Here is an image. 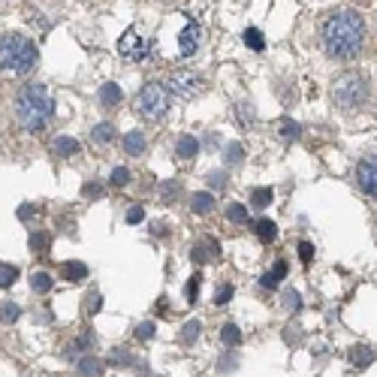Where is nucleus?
<instances>
[{"mask_svg": "<svg viewBox=\"0 0 377 377\" xmlns=\"http://www.w3.org/2000/svg\"><path fill=\"white\" fill-rule=\"evenodd\" d=\"M221 257V245L214 242V239H202V242H197L190 247V260L193 263H211V260H218Z\"/></svg>", "mask_w": 377, "mask_h": 377, "instance_id": "obj_10", "label": "nucleus"}, {"mask_svg": "<svg viewBox=\"0 0 377 377\" xmlns=\"http://www.w3.org/2000/svg\"><path fill=\"white\" fill-rule=\"evenodd\" d=\"M245 42H247V46H251L254 51H260V49L266 46V39H263V34H260L257 27H247V30H245Z\"/></svg>", "mask_w": 377, "mask_h": 377, "instance_id": "obj_29", "label": "nucleus"}, {"mask_svg": "<svg viewBox=\"0 0 377 377\" xmlns=\"http://www.w3.org/2000/svg\"><path fill=\"white\" fill-rule=\"evenodd\" d=\"M121 145H124V151L130 157H139V154H145V136L139 133V130H133V133H127L124 139H121Z\"/></svg>", "mask_w": 377, "mask_h": 377, "instance_id": "obj_13", "label": "nucleus"}, {"mask_svg": "<svg viewBox=\"0 0 377 377\" xmlns=\"http://www.w3.org/2000/svg\"><path fill=\"white\" fill-rule=\"evenodd\" d=\"M75 371H79V377H100L103 374V359L94 357V353H85V357L75 359Z\"/></svg>", "mask_w": 377, "mask_h": 377, "instance_id": "obj_11", "label": "nucleus"}, {"mask_svg": "<svg viewBox=\"0 0 377 377\" xmlns=\"http://www.w3.org/2000/svg\"><path fill=\"white\" fill-rule=\"evenodd\" d=\"M281 136L287 139V142L299 139V124H296V121H284V124H281Z\"/></svg>", "mask_w": 377, "mask_h": 377, "instance_id": "obj_40", "label": "nucleus"}, {"mask_svg": "<svg viewBox=\"0 0 377 377\" xmlns=\"http://www.w3.org/2000/svg\"><path fill=\"white\" fill-rule=\"evenodd\" d=\"M13 112H16V121L27 133H42L51 124V115H55V100H51L49 88H42V85H25L16 94Z\"/></svg>", "mask_w": 377, "mask_h": 377, "instance_id": "obj_2", "label": "nucleus"}, {"mask_svg": "<svg viewBox=\"0 0 377 377\" xmlns=\"http://www.w3.org/2000/svg\"><path fill=\"white\" fill-rule=\"evenodd\" d=\"M136 338L139 341H151V338H154V323H151V320L139 323V326H136Z\"/></svg>", "mask_w": 377, "mask_h": 377, "instance_id": "obj_36", "label": "nucleus"}, {"mask_svg": "<svg viewBox=\"0 0 377 377\" xmlns=\"http://www.w3.org/2000/svg\"><path fill=\"white\" fill-rule=\"evenodd\" d=\"M82 305H85V314H97V311H100V305H103V299H100V293H94V290H91V293L88 296H85V302H82Z\"/></svg>", "mask_w": 377, "mask_h": 377, "instance_id": "obj_30", "label": "nucleus"}, {"mask_svg": "<svg viewBox=\"0 0 377 377\" xmlns=\"http://www.w3.org/2000/svg\"><path fill=\"white\" fill-rule=\"evenodd\" d=\"M91 142L94 145H112L115 142V127L112 124H97L91 130Z\"/></svg>", "mask_w": 377, "mask_h": 377, "instance_id": "obj_16", "label": "nucleus"}, {"mask_svg": "<svg viewBox=\"0 0 377 377\" xmlns=\"http://www.w3.org/2000/svg\"><path fill=\"white\" fill-rule=\"evenodd\" d=\"M233 365H235V359H233V357H226V359H223V365H221V371H230Z\"/></svg>", "mask_w": 377, "mask_h": 377, "instance_id": "obj_46", "label": "nucleus"}, {"mask_svg": "<svg viewBox=\"0 0 377 377\" xmlns=\"http://www.w3.org/2000/svg\"><path fill=\"white\" fill-rule=\"evenodd\" d=\"M18 218H21V221H30V218H34V209H30V206H21V209H18Z\"/></svg>", "mask_w": 377, "mask_h": 377, "instance_id": "obj_45", "label": "nucleus"}, {"mask_svg": "<svg viewBox=\"0 0 377 377\" xmlns=\"http://www.w3.org/2000/svg\"><path fill=\"white\" fill-rule=\"evenodd\" d=\"M166 91L175 94V97H185V100H190V97H199L202 91H206V82L199 79V75H193L187 70H178L169 75L166 82Z\"/></svg>", "mask_w": 377, "mask_h": 377, "instance_id": "obj_6", "label": "nucleus"}, {"mask_svg": "<svg viewBox=\"0 0 377 377\" xmlns=\"http://www.w3.org/2000/svg\"><path fill=\"white\" fill-rule=\"evenodd\" d=\"M112 187H124L127 185V181H130V169H127V166H118L115 172H112Z\"/></svg>", "mask_w": 377, "mask_h": 377, "instance_id": "obj_34", "label": "nucleus"}, {"mask_svg": "<svg viewBox=\"0 0 377 377\" xmlns=\"http://www.w3.org/2000/svg\"><path fill=\"white\" fill-rule=\"evenodd\" d=\"M350 362L357 365V369H359V365L365 369V365L374 362V350H371V347H353V350H350Z\"/></svg>", "mask_w": 377, "mask_h": 377, "instance_id": "obj_21", "label": "nucleus"}, {"mask_svg": "<svg viewBox=\"0 0 377 377\" xmlns=\"http://www.w3.org/2000/svg\"><path fill=\"white\" fill-rule=\"evenodd\" d=\"M18 278V268L16 266H0V287H13Z\"/></svg>", "mask_w": 377, "mask_h": 377, "instance_id": "obj_32", "label": "nucleus"}, {"mask_svg": "<svg viewBox=\"0 0 377 377\" xmlns=\"http://www.w3.org/2000/svg\"><path fill=\"white\" fill-rule=\"evenodd\" d=\"M49 245H51V235L49 233H34V235H30V251H34V254L49 251Z\"/></svg>", "mask_w": 377, "mask_h": 377, "instance_id": "obj_27", "label": "nucleus"}, {"mask_svg": "<svg viewBox=\"0 0 377 377\" xmlns=\"http://www.w3.org/2000/svg\"><path fill=\"white\" fill-rule=\"evenodd\" d=\"M118 51H121V58H127V61H145L151 55V42L139 37L136 27H130V30H124L121 39H118Z\"/></svg>", "mask_w": 377, "mask_h": 377, "instance_id": "obj_7", "label": "nucleus"}, {"mask_svg": "<svg viewBox=\"0 0 377 377\" xmlns=\"http://www.w3.org/2000/svg\"><path fill=\"white\" fill-rule=\"evenodd\" d=\"M284 275H287V263H284V260H278V263H275V266L268 268V272L260 278V284H263L266 290H275L278 284L284 281Z\"/></svg>", "mask_w": 377, "mask_h": 377, "instance_id": "obj_12", "label": "nucleus"}, {"mask_svg": "<svg viewBox=\"0 0 377 377\" xmlns=\"http://www.w3.org/2000/svg\"><path fill=\"white\" fill-rule=\"evenodd\" d=\"M199 39H202V27L197 25V21H187L185 30H181V37H178V51H181V58H190L193 51L199 49Z\"/></svg>", "mask_w": 377, "mask_h": 377, "instance_id": "obj_9", "label": "nucleus"}, {"mask_svg": "<svg viewBox=\"0 0 377 377\" xmlns=\"http://www.w3.org/2000/svg\"><path fill=\"white\" fill-rule=\"evenodd\" d=\"M82 197L85 199H94V197H103V185L100 181H88V185L82 187Z\"/></svg>", "mask_w": 377, "mask_h": 377, "instance_id": "obj_39", "label": "nucleus"}, {"mask_svg": "<svg viewBox=\"0 0 377 377\" xmlns=\"http://www.w3.org/2000/svg\"><path fill=\"white\" fill-rule=\"evenodd\" d=\"M51 151H55L58 157H73V154H79V142L70 139V136H58L55 145H51Z\"/></svg>", "mask_w": 377, "mask_h": 377, "instance_id": "obj_17", "label": "nucleus"}, {"mask_svg": "<svg viewBox=\"0 0 377 377\" xmlns=\"http://www.w3.org/2000/svg\"><path fill=\"white\" fill-rule=\"evenodd\" d=\"M284 305H287V311H299V293L296 290H287L284 293Z\"/></svg>", "mask_w": 377, "mask_h": 377, "instance_id": "obj_41", "label": "nucleus"}, {"mask_svg": "<svg viewBox=\"0 0 377 377\" xmlns=\"http://www.w3.org/2000/svg\"><path fill=\"white\" fill-rule=\"evenodd\" d=\"M51 284H55V281H51L49 272H34V275H30V287H34L37 293H49Z\"/></svg>", "mask_w": 377, "mask_h": 377, "instance_id": "obj_22", "label": "nucleus"}, {"mask_svg": "<svg viewBox=\"0 0 377 377\" xmlns=\"http://www.w3.org/2000/svg\"><path fill=\"white\" fill-rule=\"evenodd\" d=\"M133 109H136V115L148 118V121H160V118L169 112V91H166V85H160V82L142 85V91H139L136 100H133Z\"/></svg>", "mask_w": 377, "mask_h": 377, "instance_id": "obj_5", "label": "nucleus"}, {"mask_svg": "<svg viewBox=\"0 0 377 377\" xmlns=\"http://www.w3.org/2000/svg\"><path fill=\"white\" fill-rule=\"evenodd\" d=\"M254 230H257V239H260V242H275V239H278V226H275V221L260 218V221L254 223Z\"/></svg>", "mask_w": 377, "mask_h": 377, "instance_id": "obj_19", "label": "nucleus"}, {"mask_svg": "<svg viewBox=\"0 0 377 377\" xmlns=\"http://www.w3.org/2000/svg\"><path fill=\"white\" fill-rule=\"evenodd\" d=\"M221 338H223L226 347H235V344L242 341V332H239V326H235V323H226V326L221 329Z\"/></svg>", "mask_w": 377, "mask_h": 377, "instance_id": "obj_23", "label": "nucleus"}, {"mask_svg": "<svg viewBox=\"0 0 377 377\" xmlns=\"http://www.w3.org/2000/svg\"><path fill=\"white\" fill-rule=\"evenodd\" d=\"M178 193H181V185L178 181H169V185H163V193H160V197H163V202H175Z\"/></svg>", "mask_w": 377, "mask_h": 377, "instance_id": "obj_38", "label": "nucleus"}, {"mask_svg": "<svg viewBox=\"0 0 377 377\" xmlns=\"http://www.w3.org/2000/svg\"><path fill=\"white\" fill-rule=\"evenodd\" d=\"M226 218H230L233 223H247L251 221V214H247V209L242 206V202H233V206L226 209Z\"/></svg>", "mask_w": 377, "mask_h": 377, "instance_id": "obj_25", "label": "nucleus"}, {"mask_svg": "<svg viewBox=\"0 0 377 377\" xmlns=\"http://www.w3.org/2000/svg\"><path fill=\"white\" fill-rule=\"evenodd\" d=\"M190 209L197 211V214H202V218H206V214H211L214 211V197L211 193H193V199H190Z\"/></svg>", "mask_w": 377, "mask_h": 377, "instance_id": "obj_14", "label": "nucleus"}, {"mask_svg": "<svg viewBox=\"0 0 377 377\" xmlns=\"http://www.w3.org/2000/svg\"><path fill=\"white\" fill-rule=\"evenodd\" d=\"M230 299H233V284H221L214 290V305H226Z\"/></svg>", "mask_w": 377, "mask_h": 377, "instance_id": "obj_35", "label": "nucleus"}, {"mask_svg": "<svg viewBox=\"0 0 377 377\" xmlns=\"http://www.w3.org/2000/svg\"><path fill=\"white\" fill-rule=\"evenodd\" d=\"M18 314H21V311H18L16 302H6V305H0V320H4V323H16Z\"/></svg>", "mask_w": 377, "mask_h": 377, "instance_id": "obj_31", "label": "nucleus"}, {"mask_svg": "<svg viewBox=\"0 0 377 377\" xmlns=\"http://www.w3.org/2000/svg\"><path fill=\"white\" fill-rule=\"evenodd\" d=\"M100 103L106 106V109H115V106L121 103V88H118L115 82H106L100 88Z\"/></svg>", "mask_w": 377, "mask_h": 377, "instance_id": "obj_15", "label": "nucleus"}, {"mask_svg": "<svg viewBox=\"0 0 377 377\" xmlns=\"http://www.w3.org/2000/svg\"><path fill=\"white\" fill-rule=\"evenodd\" d=\"M299 257H302L305 263H311V260H314V247H311L308 242H302V245H299Z\"/></svg>", "mask_w": 377, "mask_h": 377, "instance_id": "obj_43", "label": "nucleus"}, {"mask_svg": "<svg viewBox=\"0 0 377 377\" xmlns=\"http://www.w3.org/2000/svg\"><path fill=\"white\" fill-rule=\"evenodd\" d=\"M39 63V51L27 37L21 34H4L0 37V70L16 73V75H27L34 73Z\"/></svg>", "mask_w": 377, "mask_h": 377, "instance_id": "obj_3", "label": "nucleus"}, {"mask_svg": "<svg viewBox=\"0 0 377 377\" xmlns=\"http://www.w3.org/2000/svg\"><path fill=\"white\" fill-rule=\"evenodd\" d=\"M365 18L357 9H335L320 25V46L332 61H353L365 46Z\"/></svg>", "mask_w": 377, "mask_h": 377, "instance_id": "obj_1", "label": "nucleus"}, {"mask_svg": "<svg viewBox=\"0 0 377 377\" xmlns=\"http://www.w3.org/2000/svg\"><path fill=\"white\" fill-rule=\"evenodd\" d=\"M357 185L365 197L377 199V154H369L362 157L357 163Z\"/></svg>", "mask_w": 377, "mask_h": 377, "instance_id": "obj_8", "label": "nucleus"}, {"mask_svg": "<svg viewBox=\"0 0 377 377\" xmlns=\"http://www.w3.org/2000/svg\"><path fill=\"white\" fill-rule=\"evenodd\" d=\"M199 284H202V278H199V275H193L190 281H187V290H185L187 302H197V299H199Z\"/></svg>", "mask_w": 377, "mask_h": 377, "instance_id": "obj_37", "label": "nucleus"}, {"mask_svg": "<svg viewBox=\"0 0 377 377\" xmlns=\"http://www.w3.org/2000/svg\"><path fill=\"white\" fill-rule=\"evenodd\" d=\"M109 362H112V365H124V369H130V365H133L136 359H133V353H130V350L115 347V350L109 353Z\"/></svg>", "mask_w": 377, "mask_h": 377, "instance_id": "obj_26", "label": "nucleus"}, {"mask_svg": "<svg viewBox=\"0 0 377 377\" xmlns=\"http://www.w3.org/2000/svg\"><path fill=\"white\" fill-rule=\"evenodd\" d=\"M272 187H257L254 193H251V202H254V209H266L268 202H272Z\"/></svg>", "mask_w": 377, "mask_h": 377, "instance_id": "obj_24", "label": "nucleus"}, {"mask_svg": "<svg viewBox=\"0 0 377 377\" xmlns=\"http://www.w3.org/2000/svg\"><path fill=\"white\" fill-rule=\"evenodd\" d=\"M332 100H335L338 109H359V106L369 100V79L357 70H347L332 79Z\"/></svg>", "mask_w": 377, "mask_h": 377, "instance_id": "obj_4", "label": "nucleus"}, {"mask_svg": "<svg viewBox=\"0 0 377 377\" xmlns=\"http://www.w3.org/2000/svg\"><path fill=\"white\" fill-rule=\"evenodd\" d=\"M142 218H145V209L142 206H133L130 211H127V223H139Z\"/></svg>", "mask_w": 377, "mask_h": 377, "instance_id": "obj_42", "label": "nucleus"}, {"mask_svg": "<svg viewBox=\"0 0 377 377\" xmlns=\"http://www.w3.org/2000/svg\"><path fill=\"white\" fill-rule=\"evenodd\" d=\"M197 151H199V142H197L193 136H181V139H178V145H175L178 160H190V157H197Z\"/></svg>", "mask_w": 377, "mask_h": 377, "instance_id": "obj_18", "label": "nucleus"}, {"mask_svg": "<svg viewBox=\"0 0 377 377\" xmlns=\"http://www.w3.org/2000/svg\"><path fill=\"white\" fill-rule=\"evenodd\" d=\"M199 320H187L185 323V326H181V341H185V344H190V341H197L199 338Z\"/></svg>", "mask_w": 377, "mask_h": 377, "instance_id": "obj_28", "label": "nucleus"}, {"mask_svg": "<svg viewBox=\"0 0 377 377\" xmlns=\"http://www.w3.org/2000/svg\"><path fill=\"white\" fill-rule=\"evenodd\" d=\"M63 278H67V281H85V278H88V266L79 260L63 263Z\"/></svg>", "mask_w": 377, "mask_h": 377, "instance_id": "obj_20", "label": "nucleus"}, {"mask_svg": "<svg viewBox=\"0 0 377 377\" xmlns=\"http://www.w3.org/2000/svg\"><path fill=\"white\" fill-rule=\"evenodd\" d=\"M239 160H245V148H242L239 142H233L230 148H226V163H230V166H235V163H239Z\"/></svg>", "mask_w": 377, "mask_h": 377, "instance_id": "obj_33", "label": "nucleus"}, {"mask_svg": "<svg viewBox=\"0 0 377 377\" xmlns=\"http://www.w3.org/2000/svg\"><path fill=\"white\" fill-rule=\"evenodd\" d=\"M209 185H214V187H218V185H226V175H223V172H221V175H218V172H211V175H209Z\"/></svg>", "mask_w": 377, "mask_h": 377, "instance_id": "obj_44", "label": "nucleus"}]
</instances>
